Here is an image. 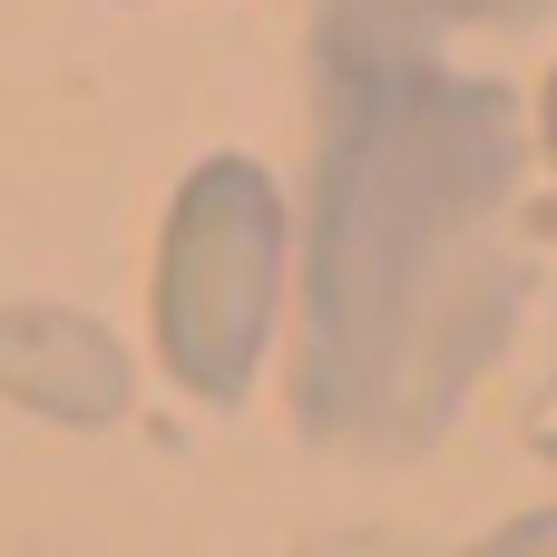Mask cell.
<instances>
[{"label": "cell", "mask_w": 557, "mask_h": 557, "mask_svg": "<svg viewBox=\"0 0 557 557\" xmlns=\"http://www.w3.org/2000/svg\"><path fill=\"white\" fill-rule=\"evenodd\" d=\"M127 343L98 313L69 304H0V401L59 421V431H108L127 421Z\"/></svg>", "instance_id": "3957f363"}, {"label": "cell", "mask_w": 557, "mask_h": 557, "mask_svg": "<svg viewBox=\"0 0 557 557\" xmlns=\"http://www.w3.org/2000/svg\"><path fill=\"white\" fill-rule=\"evenodd\" d=\"M539 137H548V166H557V69H548V88H539Z\"/></svg>", "instance_id": "5b68a950"}, {"label": "cell", "mask_w": 557, "mask_h": 557, "mask_svg": "<svg viewBox=\"0 0 557 557\" xmlns=\"http://www.w3.org/2000/svg\"><path fill=\"white\" fill-rule=\"evenodd\" d=\"M499 0H333V137L313 225L304 421L352 441L431 431L509 333V98L431 69V29Z\"/></svg>", "instance_id": "6da1fadb"}, {"label": "cell", "mask_w": 557, "mask_h": 557, "mask_svg": "<svg viewBox=\"0 0 557 557\" xmlns=\"http://www.w3.org/2000/svg\"><path fill=\"white\" fill-rule=\"evenodd\" d=\"M284 264H294V215L274 176L255 157L186 166L157 235V362L186 401L235 411L264 382L284 323Z\"/></svg>", "instance_id": "7a4b0ae2"}, {"label": "cell", "mask_w": 557, "mask_h": 557, "mask_svg": "<svg viewBox=\"0 0 557 557\" xmlns=\"http://www.w3.org/2000/svg\"><path fill=\"white\" fill-rule=\"evenodd\" d=\"M470 557H557V499L529 509V519H509V529H490Z\"/></svg>", "instance_id": "277c9868"}]
</instances>
